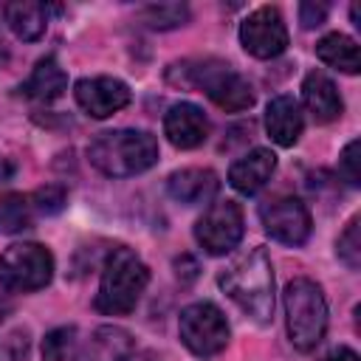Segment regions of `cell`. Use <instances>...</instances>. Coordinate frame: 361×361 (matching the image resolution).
Returning a JSON list of instances; mask_svg holds the SVG:
<instances>
[{
	"label": "cell",
	"mask_w": 361,
	"mask_h": 361,
	"mask_svg": "<svg viewBox=\"0 0 361 361\" xmlns=\"http://www.w3.org/2000/svg\"><path fill=\"white\" fill-rule=\"evenodd\" d=\"M220 288L228 293V299L248 313L254 322L265 324L274 313V268L265 254V248L254 245L237 254L217 276Z\"/></svg>",
	"instance_id": "1"
},
{
	"label": "cell",
	"mask_w": 361,
	"mask_h": 361,
	"mask_svg": "<svg viewBox=\"0 0 361 361\" xmlns=\"http://www.w3.org/2000/svg\"><path fill=\"white\" fill-rule=\"evenodd\" d=\"M87 158L107 178H130L158 161V141L147 130H104L90 141Z\"/></svg>",
	"instance_id": "2"
},
{
	"label": "cell",
	"mask_w": 361,
	"mask_h": 361,
	"mask_svg": "<svg viewBox=\"0 0 361 361\" xmlns=\"http://www.w3.org/2000/svg\"><path fill=\"white\" fill-rule=\"evenodd\" d=\"M147 282H149V271L141 262V257L124 245L113 248L102 268L96 310L107 313V316H124V313L135 310Z\"/></svg>",
	"instance_id": "3"
},
{
	"label": "cell",
	"mask_w": 361,
	"mask_h": 361,
	"mask_svg": "<svg viewBox=\"0 0 361 361\" xmlns=\"http://www.w3.org/2000/svg\"><path fill=\"white\" fill-rule=\"evenodd\" d=\"M285 316H288V336L296 350H313L327 333V302L322 288L307 279L296 276L285 288Z\"/></svg>",
	"instance_id": "4"
},
{
	"label": "cell",
	"mask_w": 361,
	"mask_h": 361,
	"mask_svg": "<svg viewBox=\"0 0 361 361\" xmlns=\"http://www.w3.org/2000/svg\"><path fill=\"white\" fill-rule=\"evenodd\" d=\"M183 82L206 93L220 110L240 113L254 104V87L231 65L220 59H200L183 65Z\"/></svg>",
	"instance_id": "5"
},
{
	"label": "cell",
	"mask_w": 361,
	"mask_h": 361,
	"mask_svg": "<svg viewBox=\"0 0 361 361\" xmlns=\"http://www.w3.org/2000/svg\"><path fill=\"white\" fill-rule=\"evenodd\" d=\"M54 276V257L39 243H14L0 254V285L6 290H39Z\"/></svg>",
	"instance_id": "6"
},
{
	"label": "cell",
	"mask_w": 361,
	"mask_h": 361,
	"mask_svg": "<svg viewBox=\"0 0 361 361\" xmlns=\"http://www.w3.org/2000/svg\"><path fill=\"white\" fill-rule=\"evenodd\" d=\"M178 330H180V341L197 358H212L228 344V322L223 310L212 302H195L183 307L178 319Z\"/></svg>",
	"instance_id": "7"
},
{
	"label": "cell",
	"mask_w": 361,
	"mask_h": 361,
	"mask_svg": "<svg viewBox=\"0 0 361 361\" xmlns=\"http://www.w3.org/2000/svg\"><path fill=\"white\" fill-rule=\"evenodd\" d=\"M243 231H245V223L237 200L212 203L195 223V240L214 257L237 248V243L243 240Z\"/></svg>",
	"instance_id": "8"
},
{
	"label": "cell",
	"mask_w": 361,
	"mask_h": 361,
	"mask_svg": "<svg viewBox=\"0 0 361 361\" xmlns=\"http://www.w3.org/2000/svg\"><path fill=\"white\" fill-rule=\"evenodd\" d=\"M243 48L257 59H274L288 48V28L276 6L254 8L240 25Z\"/></svg>",
	"instance_id": "9"
},
{
	"label": "cell",
	"mask_w": 361,
	"mask_h": 361,
	"mask_svg": "<svg viewBox=\"0 0 361 361\" xmlns=\"http://www.w3.org/2000/svg\"><path fill=\"white\" fill-rule=\"evenodd\" d=\"M259 220L265 231L285 245H302L310 237V212L293 195H279L259 206Z\"/></svg>",
	"instance_id": "10"
},
{
	"label": "cell",
	"mask_w": 361,
	"mask_h": 361,
	"mask_svg": "<svg viewBox=\"0 0 361 361\" xmlns=\"http://www.w3.org/2000/svg\"><path fill=\"white\" fill-rule=\"evenodd\" d=\"M76 361H161L155 350L141 344L133 333L116 324L96 327L93 336L79 350Z\"/></svg>",
	"instance_id": "11"
},
{
	"label": "cell",
	"mask_w": 361,
	"mask_h": 361,
	"mask_svg": "<svg viewBox=\"0 0 361 361\" xmlns=\"http://www.w3.org/2000/svg\"><path fill=\"white\" fill-rule=\"evenodd\" d=\"M79 107L93 118H107L130 104V87L113 76H90L79 79L73 87Z\"/></svg>",
	"instance_id": "12"
},
{
	"label": "cell",
	"mask_w": 361,
	"mask_h": 361,
	"mask_svg": "<svg viewBox=\"0 0 361 361\" xmlns=\"http://www.w3.org/2000/svg\"><path fill=\"white\" fill-rule=\"evenodd\" d=\"M164 133L172 147L178 149H195L209 138V118L206 113L192 102H178L164 116Z\"/></svg>",
	"instance_id": "13"
},
{
	"label": "cell",
	"mask_w": 361,
	"mask_h": 361,
	"mask_svg": "<svg viewBox=\"0 0 361 361\" xmlns=\"http://www.w3.org/2000/svg\"><path fill=\"white\" fill-rule=\"evenodd\" d=\"M265 130L271 135L274 144L279 147H293L305 130V116H302V107L293 96L282 93V96H274L265 107Z\"/></svg>",
	"instance_id": "14"
},
{
	"label": "cell",
	"mask_w": 361,
	"mask_h": 361,
	"mask_svg": "<svg viewBox=\"0 0 361 361\" xmlns=\"http://www.w3.org/2000/svg\"><path fill=\"white\" fill-rule=\"evenodd\" d=\"M276 169V155L265 147L251 149L248 155H243L240 161L231 164L228 169V183L240 192V195H257L274 175Z\"/></svg>",
	"instance_id": "15"
},
{
	"label": "cell",
	"mask_w": 361,
	"mask_h": 361,
	"mask_svg": "<svg viewBox=\"0 0 361 361\" xmlns=\"http://www.w3.org/2000/svg\"><path fill=\"white\" fill-rule=\"evenodd\" d=\"M302 99H305V107L307 113L319 121V124H330L341 116L344 104H341V96L333 85V79L322 71H310L305 79H302Z\"/></svg>",
	"instance_id": "16"
},
{
	"label": "cell",
	"mask_w": 361,
	"mask_h": 361,
	"mask_svg": "<svg viewBox=\"0 0 361 361\" xmlns=\"http://www.w3.org/2000/svg\"><path fill=\"white\" fill-rule=\"evenodd\" d=\"M217 189H220V180L212 169L189 166V169H178L166 178V192L178 203H186V206H197V203L212 200L217 195Z\"/></svg>",
	"instance_id": "17"
},
{
	"label": "cell",
	"mask_w": 361,
	"mask_h": 361,
	"mask_svg": "<svg viewBox=\"0 0 361 361\" xmlns=\"http://www.w3.org/2000/svg\"><path fill=\"white\" fill-rule=\"evenodd\" d=\"M65 87H68V76H65V71L59 68V62L54 56H42L34 65L31 76L20 85L23 96L37 99V102H54L65 93Z\"/></svg>",
	"instance_id": "18"
},
{
	"label": "cell",
	"mask_w": 361,
	"mask_h": 361,
	"mask_svg": "<svg viewBox=\"0 0 361 361\" xmlns=\"http://www.w3.org/2000/svg\"><path fill=\"white\" fill-rule=\"evenodd\" d=\"M48 14H51V6L45 3H8L6 6V23L8 28L14 31L17 39H25V42H34L45 34L48 28Z\"/></svg>",
	"instance_id": "19"
},
{
	"label": "cell",
	"mask_w": 361,
	"mask_h": 361,
	"mask_svg": "<svg viewBox=\"0 0 361 361\" xmlns=\"http://www.w3.org/2000/svg\"><path fill=\"white\" fill-rule=\"evenodd\" d=\"M316 54L324 65L336 68V71H344V73H358L361 71V56H358V45L353 37L341 34V31H333V34H324L319 42H316Z\"/></svg>",
	"instance_id": "20"
},
{
	"label": "cell",
	"mask_w": 361,
	"mask_h": 361,
	"mask_svg": "<svg viewBox=\"0 0 361 361\" xmlns=\"http://www.w3.org/2000/svg\"><path fill=\"white\" fill-rule=\"evenodd\" d=\"M31 200L17 195V192H8V195H0V234H17L23 228L31 226Z\"/></svg>",
	"instance_id": "21"
},
{
	"label": "cell",
	"mask_w": 361,
	"mask_h": 361,
	"mask_svg": "<svg viewBox=\"0 0 361 361\" xmlns=\"http://www.w3.org/2000/svg\"><path fill=\"white\" fill-rule=\"evenodd\" d=\"M141 23L149 25V28H158V31H166V28H178L189 20V6L183 3H152L147 8H141Z\"/></svg>",
	"instance_id": "22"
},
{
	"label": "cell",
	"mask_w": 361,
	"mask_h": 361,
	"mask_svg": "<svg viewBox=\"0 0 361 361\" xmlns=\"http://www.w3.org/2000/svg\"><path fill=\"white\" fill-rule=\"evenodd\" d=\"M73 350H76V327L73 324L54 327L42 338V358L45 361H68V355Z\"/></svg>",
	"instance_id": "23"
},
{
	"label": "cell",
	"mask_w": 361,
	"mask_h": 361,
	"mask_svg": "<svg viewBox=\"0 0 361 361\" xmlns=\"http://www.w3.org/2000/svg\"><path fill=\"white\" fill-rule=\"evenodd\" d=\"M336 251H338V259L347 268H358L361 265V220L358 217H353L347 223V228L341 231V237L336 243Z\"/></svg>",
	"instance_id": "24"
},
{
	"label": "cell",
	"mask_w": 361,
	"mask_h": 361,
	"mask_svg": "<svg viewBox=\"0 0 361 361\" xmlns=\"http://www.w3.org/2000/svg\"><path fill=\"white\" fill-rule=\"evenodd\" d=\"M28 200H31V209L34 212H39V214H56V212H62V206L68 200V192L62 186H56V183H48V186H39Z\"/></svg>",
	"instance_id": "25"
},
{
	"label": "cell",
	"mask_w": 361,
	"mask_h": 361,
	"mask_svg": "<svg viewBox=\"0 0 361 361\" xmlns=\"http://www.w3.org/2000/svg\"><path fill=\"white\" fill-rule=\"evenodd\" d=\"M358 164H361V141L353 138V141L344 147L341 158H338V172H341V178H344L350 186H358V183H361V169H358Z\"/></svg>",
	"instance_id": "26"
},
{
	"label": "cell",
	"mask_w": 361,
	"mask_h": 361,
	"mask_svg": "<svg viewBox=\"0 0 361 361\" xmlns=\"http://www.w3.org/2000/svg\"><path fill=\"white\" fill-rule=\"evenodd\" d=\"M324 20H327V6H322V3H302L299 6V23H302V28H316Z\"/></svg>",
	"instance_id": "27"
},
{
	"label": "cell",
	"mask_w": 361,
	"mask_h": 361,
	"mask_svg": "<svg viewBox=\"0 0 361 361\" xmlns=\"http://www.w3.org/2000/svg\"><path fill=\"white\" fill-rule=\"evenodd\" d=\"M322 361H358V355H355V350H350V347H336V350H330Z\"/></svg>",
	"instance_id": "28"
},
{
	"label": "cell",
	"mask_w": 361,
	"mask_h": 361,
	"mask_svg": "<svg viewBox=\"0 0 361 361\" xmlns=\"http://www.w3.org/2000/svg\"><path fill=\"white\" fill-rule=\"evenodd\" d=\"M11 310H14V305H11V299H6V296H0V324L6 322V316H11Z\"/></svg>",
	"instance_id": "29"
},
{
	"label": "cell",
	"mask_w": 361,
	"mask_h": 361,
	"mask_svg": "<svg viewBox=\"0 0 361 361\" xmlns=\"http://www.w3.org/2000/svg\"><path fill=\"white\" fill-rule=\"evenodd\" d=\"M14 175V164H8V161H0V180H8Z\"/></svg>",
	"instance_id": "30"
}]
</instances>
